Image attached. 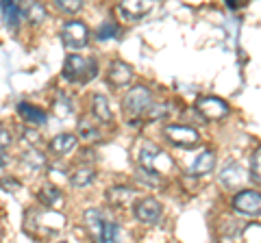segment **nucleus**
<instances>
[{"mask_svg":"<svg viewBox=\"0 0 261 243\" xmlns=\"http://www.w3.org/2000/svg\"><path fill=\"white\" fill-rule=\"evenodd\" d=\"M85 224L98 243H120V226L107 220L98 208L85 210Z\"/></svg>","mask_w":261,"mask_h":243,"instance_id":"nucleus-1","label":"nucleus"},{"mask_svg":"<svg viewBox=\"0 0 261 243\" xmlns=\"http://www.w3.org/2000/svg\"><path fill=\"white\" fill-rule=\"evenodd\" d=\"M98 74V63L92 56L83 54H70L63 66V78L70 83H89Z\"/></svg>","mask_w":261,"mask_h":243,"instance_id":"nucleus-2","label":"nucleus"},{"mask_svg":"<svg viewBox=\"0 0 261 243\" xmlns=\"http://www.w3.org/2000/svg\"><path fill=\"white\" fill-rule=\"evenodd\" d=\"M150 102H152L150 89L144 87V85H137V87H130L126 92L124 100H122V107H124V113L128 117L135 119V117L144 115V113L150 109Z\"/></svg>","mask_w":261,"mask_h":243,"instance_id":"nucleus-3","label":"nucleus"},{"mask_svg":"<svg viewBox=\"0 0 261 243\" xmlns=\"http://www.w3.org/2000/svg\"><path fill=\"white\" fill-rule=\"evenodd\" d=\"M163 135L166 139L176 145V148H183V150H190V148H196L200 141V135L196 128L192 126H183V124H168L163 128Z\"/></svg>","mask_w":261,"mask_h":243,"instance_id":"nucleus-4","label":"nucleus"},{"mask_svg":"<svg viewBox=\"0 0 261 243\" xmlns=\"http://www.w3.org/2000/svg\"><path fill=\"white\" fill-rule=\"evenodd\" d=\"M61 42L68 48H72V50H81L89 42V28L79 20L65 22L61 28Z\"/></svg>","mask_w":261,"mask_h":243,"instance_id":"nucleus-5","label":"nucleus"},{"mask_svg":"<svg viewBox=\"0 0 261 243\" xmlns=\"http://www.w3.org/2000/svg\"><path fill=\"white\" fill-rule=\"evenodd\" d=\"M235 213L246 217H261V193L255 189H244L233 198Z\"/></svg>","mask_w":261,"mask_h":243,"instance_id":"nucleus-6","label":"nucleus"},{"mask_svg":"<svg viewBox=\"0 0 261 243\" xmlns=\"http://www.w3.org/2000/svg\"><path fill=\"white\" fill-rule=\"evenodd\" d=\"M196 111L209 122L224 119L228 113H231L226 100L218 98V96H202V98H198V102H196Z\"/></svg>","mask_w":261,"mask_h":243,"instance_id":"nucleus-7","label":"nucleus"},{"mask_svg":"<svg viewBox=\"0 0 261 243\" xmlns=\"http://www.w3.org/2000/svg\"><path fill=\"white\" fill-rule=\"evenodd\" d=\"M133 213H135V217L142 224H157L161 220L163 208H161V202L159 200H154V198H142L133 206Z\"/></svg>","mask_w":261,"mask_h":243,"instance_id":"nucleus-8","label":"nucleus"},{"mask_svg":"<svg viewBox=\"0 0 261 243\" xmlns=\"http://www.w3.org/2000/svg\"><path fill=\"white\" fill-rule=\"evenodd\" d=\"M133 78V68L128 66L126 61H113L109 66V83L113 87H126Z\"/></svg>","mask_w":261,"mask_h":243,"instance_id":"nucleus-9","label":"nucleus"},{"mask_svg":"<svg viewBox=\"0 0 261 243\" xmlns=\"http://www.w3.org/2000/svg\"><path fill=\"white\" fill-rule=\"evenodd\" d=\"M18 113L29 126H44L46 119H48L44 109L35 107V104H29V102H20L18 104Z\"/></svg>","mask_w":261,"mask_h":243,"instance_id":"nucleus-10","label":"nucleus"},{"mask_svg":"<svg viewBox=\"0 0 261 243\" xmlns=\"http://www.w3.org/2000/svg\"><path fill=\"white\" fill-rule=\"evenodd\" d=\"M246 180V176H244V169L240 163H228L222 172H220V183L224 185L228 189H235L240 187V185Z\"/></svg>","mask_w":261,"mask_h":243,"instance_id":"nucleus-11","label":"nucleus"},{"mask_svg":"<svg viewBox=\"0 0 261 243\" xmlns=\"http://www.w3.org/2000/svg\"><path fill=\"white\" fill-rule=\"evenodd\" d=\"M0 9H3V18H5L7 26H9L11 31L18 28V24L24 20V7L18 5V3H9V0H5V3H0Z\"/></svg>","mask_w":261,"mask_h":243,"instance_id":"nucleus-12","label":"nucleus"},{"mask_svg":"<svg viewBox=\"0 0 261 243\" xmlns=\"http://www.w3.org/2000/svg\"><path fill=\"white\" fill-rule=\"evenodd\" d=\"M150 9H152V5L148 0H124V3L120 5V11L124 13L128 20H140Z\"/></svg>","mask_w":261,"mask_h":243,"instance_id":"nucleus-13","label":"nucleus"},{"mask_svg":"<svg viewBox=\"0 0 261 243\" xmlns=\"http://www.w3.org/2000/svg\"><path fill=\"white\" fill-rule=\"evenodd\" d=\"M214 167H216V155H214V150H205V152H200V155L194 159V163L190 167V174H194V176H205Z\"/></svg>","mask_w":261,"mask_h":243,"instance_id":"nucleus-14","label":"nucleus"},{"mask_svg":"<svg viewBox=\"0 0 261 243\" xmlns=\"http://www.w3.org/2000/svg\"><path fill=\"white\" fill-rule=\"evenodd\" d=\"M133 198H135V191L130 187H124V185H118V187H111L107 191V200L113 206H126L133 202Z\"/></svg>","mask_w":261,"mask_h":243,"instance_id":"nucleus-15","label":"nucleus"},{"mask_svg":"<svg viewBox=\"0 0 261 243\" xmlns=\"http://www.w3.org/2000/svg\"><path fill=\"white\" fill-rule=\"evenodd\" d=\"M74 145H76V135L61 133L50 141V150L55 152L57 157H63V155H68V152L74 150Z\"/></svg>","mask_w":261,"mask_h":243,"instance_id":"nucleus-16","label":"nucleus"},{"mask_svg":"<svg viewBox=\"0 0 261 243\" xmlns=\"http://www.w3.org/2000/svg\"><path fill=\"white\" fill-rule=\"evenodd\" d=\"M161 157L163 155H161V150L157 148V145L146 141L142 145V152H140V167L150 169V172H157V169H154V163H157V159H161Z\"/></svg>","mask_w":261,"mask_h":243,"instance_id":"nucleus-17","label":"nucleus"},{"mask_svg":"<svg viewBox=\"0 0 261 243\" xmlns=\"http://www.w3.org/2000/svg\"><path fill=\"white\" fill-rule=\"evenodd\" d=\"M92 111H94L96 119H100L102 124H111V122H113V111H111V107H109V100L105 98L102 94L94 96V100H92Z\"/></svg>","mask_w":261,"mask_h":243,"instance_id":"nucleus-18","label":"nucleus"},{"mask_svg":"<svg viewBox=\"0 0 261 243\" xmlns=\"http://www.w3.org/2000/svg\"><path fill=\"white\" fill-rule=\"evenodd\" d=\"M39 202H42L44 206L48 208H55V206H59L61 202H63V196H61V191L53 187V185H44L42 189H39Z\"/></svg>","mask_w":261,"mask_h":243,"instance_id":"nucleus-19","label":"nucleus"},{"mask_svg":"<svg viewBox=\"0 0 261 243\" xmlns=\"http://www.w3.org/2000/svg\"><path fill=\"white\" fill-rule=\"evenodd\" d=\"M94 178H96V169L92 165H81L70 176V183H72V187H87L89 183H94Z\"/></svg>","mask_w":261,"mask_h":243,"instance_id":"nucleus-20","label":"nucleus"},{"mask_svg":"<svg viewBox=\"0 0 261 243\" xmlns=\"http://www.w3.org/2000/svg\"><path fill=\"white\" fill-rule=\"evenodd\" d=\"M24 18H27L31 24H42L44 18H46V9H44V5H39V3H31L24 7Z\"/></svg>","mask_w":261,"mask_h":243,"instance_id":"nucleus-21","label":"nucleus"},{"mask_svg":"<svg viewBox=\"0 0 261 243\" xmlns=\"http://www.w3.org/2000/svg\"><path fill=\"white\" fill-rule=\"evenodd\" d=\"M79 137L83 141H96L98 137H100V133H98L96 124H92V122H87V119H81L79 122Z\"/></svg>","mask_w":261,"mask_h":243,"instance_id":"nucleus-22","label":"nucleus"},{"mask_svg":"<svg viewBox=\"0 0 261 243\" xmlns=\"http://www.w3.org/2000/svg\"><path fill=\"white\" fill-rule=\"evenodd\" d=\"M22 159H24V165H31L33 169H39V167H44V165H46L44 155H42L39 150H35V148H31V150L24 152Z\"/></svg>","mask_w":261,"mask_h":243,"instance_id":"nucleus-23","label":"nucleus"},{"mask_svg":"<svg viewBox=\"0 0 261 243\" xmlns=\"http://www.w3.org/2000/svg\"><path fill=\"white\" fill-rule=\"evenodd\" d=\"M118 35V24L116 22H102L100 26L96 28V39H100V42H105V39H111V37H116Z\"/></svg>","mask_w":261,"mask_h":243,"instance_id":"nucleus-24","label":"nucleus"},{"mask_svg":"<svg viewBox=\"0 0 261 243\" xmlns=\"http://www.w3.org/2000/svg\"><path fill=\"white\" fill-rule=\"evenodd\" d=\"M55 113L59 117H68L72 113V102L68 100V96H65V94H57V98H55Z\"/></svg>","mask_w":261,"mask_h":243,"instance_id":"nucleus-25","label":"nucleus"},{"mask_svg":"<svg viewBox=\"0 0 261 243\" xmlns=\"http://www.w3.org/2000/svg\"><path fill=\"white\" fill-rule=\"evenodd\" d=\"M250 178L257 185H261V145L252 152V157H250Z\"/></svg>","mask_w":261,"mask_h":243,"instance_id":"nucleus-26","label":"nucleus"},{"mask_svg":"<svg viewBox=\"0 0 261 243\" xmlns=\"http://www.w3.org/2000/svg\"><path fill=\"white\" fill-rule=\"evenodd\" d=\"M168 113H170V104H150V109L146 111V117L148 119H166Z\"/></svg>","mask_w":261,"mask_h":243,"instance_id":"nucleus-27","label":"nucleus"},{"mask_svg":"<svg viewBox=\"0 0 261 243\" xmlns=\"http://www.w3.org/2000/svg\"><path fill=\"white\" fill-rule=\"evenodd\" d=\"M55 3L59 7V11H63V13H76V11H81V7H83L81 0H55Z\"/></svg>","mask_w":261,"mask_h":243,"instance_id":"nucleus-28","label":"nucleus"},{"mask_svg":"<svg viewBox=\"0 0 261 243\" xmlns=\"http://www.w3.org/2000/svg\"><path fill=\"white\" fill-rule=\"evenodd\" d=\"M11 141H13V135H11V131H9V128H7L5 124H0V150L9 148Z\"/></svg>","mask_w":261,"mask_h":243,"instance_id":"nucleus-29","label":"nucleus"},{"mask_svg":"<svg viewBox=\"0 0 261 243\" xmlns=\"http://www.w3.org/2000/svg\"><path fill=\"white\" fill-rule=\"evenodd\" d=\"M0 185H3L5 189H9V191H18L20 189V183L13 180V178H0Z\"/></svg>","mask_w":261,"mask_h":243,"instance_id":"nucleus-30","label":"nucleus"},{"mask_svg":"<svg viewBox=\"0 0 261 243\" xmlns=\"http://www.w3.org/2000/svg\"><path fill=\"white\" fill-rule=\"evenodd\" d=\"M7 163H9V157H7V155H5V152H3V150H0V167H5Z\"/></svg>","mask_w":261,"mask_h":243,"instance_id":"nucleus-31","label":"nucleus"},{"mask_svg":"<svg viewBox=\"0 0 261 243\" xmlns=\"http://www.w3.org/2000/svg\"><path fill=\"white\" fill-rule=\"evenodd\" d=\"M226 7H228V9H240V7H242V5H238V3H233V0H226Z\"/></svg>","mask_w":261,"mask_h":243,"instance_id":"nucleus-32","label":"nucleus"},{"mask_svg":"<svg viewBox=\"0 0 261 243\" xmlns=\"http://www.w3.org/2000/svg\"><path fill=\"white\" fill-rule=\"evenodd\" d=\"M61 243H65V241H61Z\"/></svg>","mask_w":261,"mask_h":243,"instance_id":"nucleus-33","label":"nucleus"}]
</instances>
